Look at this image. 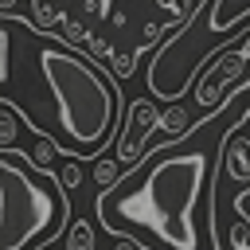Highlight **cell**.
<instances>
[{
    "label": "cell",
    "instance_id": "1",
    "mask_svg": "<svg viewBox=\"0 0 250 250\" xmlns=\"http://www.w3.org/2000/svg\"><path fill=\"white\" fill-rule=\"evenodd\" d=\"M211 148L176 141H156L125 176L94 199L98 223L129 242L133 250H199L195 211L203 195L219 191L211 180Z\"/></svg>",
    "mask_w": 250,
    "mask_h": 250
},
{
    "label": "cell",
    "instance_id": "2",
    "mask_svg": "<svg viewBox=\"0 0 250 250\" xmlns=\"http://www.w3.org/2000/svg\"><path fill=\"white\" fill-rule=\"evenodd\" d=\"M39 70L55 94V113L70 141L66 160L94 156L113 133V117H117L113 78L94 62H86L82 55H74L70 47H43Z\"/></svg>",
    "mask_w": 250,
    "mask_h": 250
},
{
    "label": "cell",
    "instance_id": "3",
    "mask_svg": "<svg viewBox=\"0 0 250 250\" xmlns=\"http://www.w3.org/2000/svg\"><path fill=\"white\" fill-rule=\"evenodd\" d=\"M70 223V199L51 168L31 152H0V250H43Z\"/></svg>",
    "mask_w": 250,
    "mask_h": 250
},
{
    "label": "cell",
    "instance_id": "4",
    "mask_svg": "<svg viewBox=\"0 0 250 250\" xmlns=\"http://www.w3.org/2000/svg\"><path fill=\"white\" fill-rule=\"evenodd\" d=\"M160 129V109L148 105L145 98L129 102L125 109V125L117 129V164L121 168H133L141 156H145V141Z\"/></svg>",
    "mask_w": 250,
    "mask_h": 250
},
{
    "label": "cell",
    "instance_id": "5",
    "mask_svg": "<svg viewBox=\"0 0 250 250\" xmlns=\"http://www.w3.org/2000/svg\"><path fill=\"white\" fill-rule=\"evenodd\" d=\"M242 121H246V117H242ZM242 121L230 125L227 148H223V164H227V176H230V180H250V141L238 137V125H242Z\"/></svg>",
    "mask_w": 250,
    "mask_h": 250
},
{
    "label": "cell",
    "instance_id": "6",
    "mask_svg": "<svg viewBox=\"0 0 250 250\" xmlns=\"http://www.w3.org/2000/svg\"><path fill=\"white\" fill-rule=\"evenodd\" d=\"M16 117H20V105L16 102H0V148H16V133H20Z\"/></svg>",
    "mask_w": 250,
    "mask_h": 250
},
{
    "label": "cell",
    "instance_id": "7",
    "mask_svg": "<svg viewBox=\"0 0 250 250\" xmlns=\"http://www.w3.org/2000/svg\"><path fill=\"white\" fill-rule=\"evenodd\" d=\"M121 176H125V168L117 164V156H102V160L94 164V184H98L102 191H105V188H113Z\"/></svg>",
    "mask_w": 250,
    "mask_h": 250
},
{
    "label": "cell",
    "instance_id": "8",
    "mask_svg": "<svg viewBox=\"0 0 250 250\" xmlns=\"http://www.w3.org/2000/svg\"><path fill=\"white\" fill-rule=\"evenodd\" d=\"M66 250H94V227L90 223H70V230H66Z\"/></svg>",
    "mask_w": 250,
    "mask_h": 250
},
{
    "label": "cell",
    "instance_id": "9",
    "mask_svg": "<svg viewBox=\"0 0 250 250\" xmlns=\"http://www.w3.org/2000/svg\"><path fill=\"white\" fill-rule=\"evenodd\" d=\"M55 176H59L62 191H74V188H82V164H78V160H62V168H55Z\"/></svg>",
    "mask_w": 250,
    "mask_h": 250
},
{
    "label": "cell",
    "instance_id": "10",
    "mask_svg": "<svg viewBox=\"0 0 250 250\" xmlns=\"http://www.w3.org/2000/svg\"><path fill=\"white\" fill-rule=\"evenodd\" d=\"M145 47H133L129 55H113V74H121V78H129V70H133V62H137V55H141Z\"/></svg>",
    "mask_w": 250,
    "mask_h": 250
},
{
    "label": "cell",
    "instance_id": "11",
    "mask_svg": "<svg viewBox=\"0 0 250 250\" xmlns=\"http://www.w3.org/2000/svg\"><path fill=\"white\" fill-rule=\"evenodd\" d=\"M8 78V35L0 31V82Z\"/></svg>",
    "mask_w": 250,
    "mask_h": 250
},
{
    "label": "cell",
    "instance_id": "12",
    "mask_svg": "<svg viewBox=\"0 0 250 250\" xmlns=\"http://www.w3.org/2000/svg\"><path fill=\"white\" fill-rule=\"evenodd\" d=\"M86 51H94V55H109V43H105V39H86Z\"/></svg>",
    "mask_w": 250,
    "mask_h": 250
},
{
    "label": "cell",
    "instance_id": "13",
    "mask_svg": "<svg viewBox=\"0 0 250 250\" xmlns=\"http://www.w3.org/2000/svg\"><path fill=\"white\" fill-rule=\"evenodd\" d=\"M43 250H55V246H43Z\"/></svg>",
    "mask_w": 250,
    "mask_h": 250
},
{
    "label": "cell",
    "instance_id": "14",
    "mask_svg": "<svg viewBox=\"0 0 250 250\" xmlns=\"http://www.w3.org/2000/svg\"><path fill=\"white\" fill-rule=\"evenodd\" d=\"M51 4H55V0H51Z\"/></svg>",
    "mask_w": 250,
    "mask_h": 250
}]
</instances>
